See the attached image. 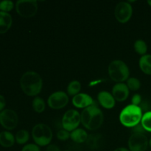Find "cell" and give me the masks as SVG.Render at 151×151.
I'll return each instance as SVG.
<instances>
[{
	"label": "cell",
	"mask_w": 151,
	"mask_h": 151,
	"mask_svg": "<svg viewBox=\"0 0 151 151\" xmlns=\"http://www.w3.org/2000/svg\"><path fill=\"white\" fill-rule=\"evenodd\" d=\"M81 122V114L75 109L68 110L63 114L62 118V126L63 129L66 130L69 132L75 131L79 126Z\"/></svg>",
	"instance_id": "52a82bcc"
},
{
	"label": "cell",
	"mask_w": 151,
	"mask_h": 151,
	"mask_svg": "<svg viewBox=\"0 0 151 151\" xmlns=\"http://www.w3.org/2000/svg\"><path fill=\"white\" fill-rule=\"evenodd\" d=\"M32 106L33 110L37 113H42L46 109V103L44 99L40 97H36L32 100Z\"/></svg>",
	"instance_id": "44dd1931"
},
{
	"label": "cell",
	"mask_w": 151,
	"mask_h": 151,
	"mask_svg": "<svg viewBox=\"0 0 151 151\" xmlns=\"http://www.w3.org/2000/svg\"><path fill=\"white\" fill-rule=\"evenodd\" d=\"M141 124L146 131L151 132V111H149L143 114Z\"/></svg>",
	"instance_id": "cb8c5ba5"
},
{
	"label": "cell",
	"mask_w": 151,
	"mask_h": 151,
	"mask_svg": "<svg viewBox=\"0 0 151 151\" xmlns=\"http://www.w3.org/2000/svg\"><path fill=\"white\" fill-rule=\"evenodd\" d=\"M46 151H61L60 149L59 148L58 146H57L56 145H50L47 146Z\"/></svg>",
	"instance_id": "1f68e13d"
},
{
	"label": "cell",
	"mask_w": 151,
	"mask_h": 151,
	"mask_svg": "<svg viewBox=\"0 0 151 151\" xmlns=\"http://www.w3.org/2000/svg\"><path fill=\"white\" fill-rule=\"evenodd\" d=\"M142 116V111L139 106L131 104L124 108L120 112L119 121L124 126L133 128L141 122Z\"/></svg>",
	"instance_id": "3957f363"
},
{
	"label": "cell",
	"mask_w": 151,
	"mask_h": 151,
	"mask_svg": "<svg viewBox=\"0 0 151 151\" xmlns=\"http://www.w3.org/2000/svg\"><path fill=\"white\" fill-rule=\"evenodd\" d=\"M139 68L142 72L148 75H151V55L146 54L142 56L139 62Z\"/></svg>",
	"instance_id": "d6986e66"
},
{
	"label": "cell",
	"mask_w": 151,
	"mask_h": 151,
	"mask_svg": "<svg viewBox=\"0 0 151 151\" xmlns=\"http://www.w3.org/2000/svg\"><path fill=\"white\" fill-rule=\"evenodd\" d=\"M6 105V101L4 97L2 95L0 94V111H2V110L4 109V108L5 107Z\"/></svg>",
	"instance_id": "d6a6232c"
},
{
	"label": "cell",
	"mask_w": 151,
	"mask_h": 151,
	"mask_svg": "<svg viewBox=\"0 0 151 151\" xmlns=\"http://www.w3.org/2000/svg\"><path fill=\"white\" fill-rule=\"evenodd\" d=\"M29 139V134L27 130H20L18 131L15 137L16 142L19 145H24L28 142Z\"/></svg>",
	"instance_id": "603a6c76"
},
{
	"label": "cell",
	"mask_w": 151,
	"mask_h": 151,
	"mask_svg": "<svg viewBox=\"0 0 151 151\" xmlns=\"http://www.w3.org/2000/svg\"><path fill=\"white\" fill-rule=\"evenodd\" d=\"M22 151H40V147L36 144L30 143L24 146Z\"/></svg>",
	"instance_id": "83f0119b"
},
{
	"label": "cell",
	"mask_w": 151,
	"mask_h": 151,
	"mask_svg": "<svg viewBox=\"0 0 151 151\" xmlns=\"http://www.w3.org/2000/svg\"><path fill=\"white\" fill-rule=\"evenodd\" d=\"M116 20L122 24L128 22L131 19L133 14V8L131 4L127 1H121L116 4L114 10Z\"/></svg>",
	"instance_id": "ba28073f"
},
{
	"label": "cell",
	"mask_w": 151,
	"mask_h": 151,
	"mask_svg": "<svg viewBox=\"0 0 151 151\" xmlns=\"http://www.w3.org/2000/svg\"><path fill=\"white\" fill-rule=\"evenodd\" d=\"M147 4L151 7V0H148V1H147Z\"/></svg>",
	"instance_id": "e575fe53"
},
{
	"label": "cell",
	"mask_w": 151,
	"mask_h": 151,
	"mask_svg": "<svg viewBox=\"0 0 151 151\" xmlns=\"http://www.w3.org/2000/svg\"><path fill=\"white\" fill-rule=\"evenodd\" d=\"M88 137V135L86 131L82 128H77L75 131H72L70 134V138L72 141L78 144L86 142Z\"/></svg>",
	"instance_id": "e0dca14e"
},
{
	"label": "cell",
	"mask_w": 151,
	"mask_h": 151,
	"mask_svg": "<svg viewBox=\"0 0 151 151\" xmlns=\"http://www.w3.org/2000/svg\"><path fill=\"white\" fill-rule=\"evenodd\" d=\"M64 151H69V150H64Z\"/></svg>",
	"instance_id": "8d00e7d4"
},
{
	"label": "cell",
	"mask_w": 151,
	"mask_h": 151,
	"mask_svg": "<svg viewBox=\"0 0 151 151\" xmlns=\"http://www.w3.org/2000/svg\"><path fill=\"white\" fill-rule=\"evenodd\" d=\"M13 19L10 14L6 12L0 11V34L7 32L11 27Z\"/></svg>",
	"instance_id": "2e32d148"
},
{
	"label": "cell",
	"mask_w": 151,
	"mask_h": 151,
	"mask_svg": "<svg viewBox=\"0 0 151 151\" xmlns=\"http://www.w3.org/2000/svg\"><path fill=\"white\" fill-rule=\"evenodd\" d=\"M13 7H14V4L13 1L10 0H4L0 2V10L2 12L7 13L13 10Z\"/></svg>",
	"instance_id": "484cf974"
},
{
	"label": "cell",
	"mask_w": 151,
	"mask_h": 151,
	"mask_svg": "<svg viewBox=\"0 0 151 151\" xmlns=\"http://www.w3.org/2000/svg\"><path fill=\"white\" fill-rule=\"evenodd\" d=\"M81 90V83L78 81H72L69 83L67 86V93L69 96L78 94Z\"/></svg>",
	"instance_id": "ffe728a7"
},
{
	"label": "cell",
	"mask_w": 151,
	"mask_h": 151,
	"mask_svg": "<svg viewBox=\"0 0 151 151\" xmlns=\"http://www.w3.org/2000/svg\"><path fill=\"white\" fill-rule=\"evenodd\" d=\"M114 151H130L129 149L126 148V147H118V148L115 149Z\"/></svg>",
	"instance_id": "836d02e7"
},
{
	"label": "cell",
	"mask_w": 151,
	"mask_h": 151,
	"mask_svg": "<svg viewBox=\"0 0 151 151\" xmlns=\"http://www.w3.org/2000/svg\"><path fill=\"white\" fill-rule=\"evenodd\" d=\"M86 145L91 150H97L100 148L104 143V138L100 134H93L88 135L86 140Z\"/></svg>",
	"instance_id": "9a60e30c"
},
{
	"label": "cell",
	"mask_w": 151,
	"mask_h": 151,
	"mask_svg": "<svg viewBox=\"0 0 151 151\" xmlns=\"http://www.w3.org/2000/svg\"><path fill=\"white\" fill-rule=\"evenodd\" d=\"M20 86L22 91L29 97L37 96L42 90L43 81L40 75L33 71L26 72L22 76Z\"/></svg>",
	"instance_id": "7a4b0ae2"
},
{
	"label": "cell",
	"mask_w": 151,
	"mask_h": 151,
	"mask_svg": "<svg viewBox=\"0 0 151 151\" xmlns=\"http://www.w3.org/2000/svg\"><path fill=\"white\" fill-rule=\"evenodd\" d=\"M139 107H140V109H142V111H145V113L146 112L149 111L148 110H149V109H150V106H149L148 103H147V102H142V103L140 104Z\"/></svg>",
	"instance_id": "4dcf8cb0"
},
{
	"label": "cell",
	"mask_w": 151,
	"mask_h": 151,
	"mask_svg": "<svg viewBox=\"0 0 151 151\" xmlns=\"http://www.w3.org/2000/svg\"><path fill=\"white\" fill-rule=\"evenodd\" d=\"M81 116L83 125L89 131H96L100 128L104 120L103 112L95 103L92 106L84 109Z\"/></svg>",
	"instance_id": "6da1fadb"
},
{
	"label": "cell",
	"mask_w": 151,
	"mask_h": 151,
	"mask_svg": "<svg viewBox=\"0 0 151 151\" xmlns=\"http://www.w3.org/2000/svg\"><path fill=\"white\" fill-rule=\"evenodd\" d=\"M38 8V2L35 0H19L16 3L17 13L25 19H29L35 16Z\"/></svg>",
	"instance_id": "8992f818"
},
{
	"label": "cell",
	"mask_w": 151,
	"mask_h": 151,
	"mask_svg": "<svg viewBox=\"0 0 151 151\" xmlns=\"http://www.w3.org/2000/svg\"><path fill=\"white\" fill-rule=\"evenodd\" d=\"M32 137L37 145L44 147L51 142L53 137L52 131L46 124H37L32 128Z\"/></svg>",
	"instance_id": "5b68a950"
},
{
	"label": "cell",
	"mask_w": 151,
	"mask_h": 151,
	"mask_svg": "<svg viewBox=\"0 0 151 151\" xmlns=\"http://www.w3.org/2000/svg\"><path fill=\"white\" fill-rule=\"evenodd\" d=\"M127 86L129 90L132 91H137L141 87V82L139 79L136 78H129L127 81Z\"/></svg>",
	"instance_id": "d4e9b609"
},
{
	"label": "cell",
	"mask_w": 151,
	"mask_h": 151,
	"mask_svg": "<svg viewBox=\"0 0 151 151\" xmlns=\"http://www.w3.org/2000/svg\"><path fill=\"white\" fill-rule=\"evenodd\" d=\"M15 137L9 131H2L0 133V145L4 147H10L14 145Z\"/></svg>",
	"instance_id": "ac0fdd59"
},
{
	"label": "cell",
	"mask_w": 151,
	"mask_h": 151,
	"mask_svg": "<svg viewBox=\"0 0 151 151\" xmlns=\"http://www.w3.org/2000/svg\"><path fill=\"white\" fill-rule=\"evenodd\" d=\"M69 103V96L64 91H55L49 97L47 104L51 109L58 110L64 108Z\"/></svg>",
	"instance_id": "8fae6325"
},
{
	"label": "cell",
	"mask_w": 151,
	"mask_h": 151,
	"mask_svg": "<svg viewBox=\"0 0 151 151\" xmlns=\"http://www.w3.org/2000/svg\"><path fill=\"white\" fill-rule=\"evenodd\" d=\"M97 100L100 106L106 109H113L116 103V100L113 95L106 91H100L97 95Z\"/></svg>",
	"instance_id": "5bb4252c"
},
{
	"label": "cell",
	"mask_w": 151,
	"mask_h": 151,
	"mask_svg": "<svg viewBox=\"0 0 151 151\" xmlns=\"http://www.w3.org/2000/svg\"><path fill=\"white\" fill-rule=\"evenodd\" d=\"M57 138L60 141H66L70 138V133L64 129L60 130L57 133Z\"/></svg>",
	"instance_id": "4316f807"
},
{
	"label": "cell",
	"mask_w": 151,
	"mask_h": 151,
	"mask_svg": "<svg viewBox=\"0 0 151 151\" xmlns=\"http://www.w3.org/2000/svg\"><path fill=\"white\" fill-rule=\"evenodd\" d=\"M134 50L137 52V54L143 56L147 53V45L145 41L142 39H138L134 43Z\"/></svg>",
	"instance_id": "7402d4cb"
},
{
	"label": "cell",
	"mask_w": 151,
	"mask_h": 151,
	"mask_svg": "<svg viewBox=\"0 0 151 151\" xmlns=\"http://www.w3.org/2000/svg\"><path fill=\"white\" fill-rule=\"evenodd\" d=\"M132 131L134 134H145V133L146 132L145 128H143V126L142 125L141 122H140L139 124H138L137 125H136L135 127H134V128H133Z\"/></svg>",
	"instance_id": "f546056e"
},
{
	"label": "cell",
	"mask_w": 151,
	"mask_h": 151,
	"mask_svg": "<svg viewBox=\"0 0 151 151\" xmlns=\"http://www.w3.org/2000/svg\"><path fill=\"white\" fill-rule=\"evenodd\" d=\"M130 94V90L126 84L123 83H118L114 86L112 88V95L115 100L118 102H123L128 99Z\"/></svg>",
	"instance_id": "7c38bea8"
},
{
	"label": "cell",
	"mask_w": 151,
	"mask_h": 151,
	"mask_svg": "<svg viewBox=\"0 0 151 151\" xmlns=\"http://www.w3.org/2000/svg\"><path fill=\"white\" fill-rule=\"evenodd\" d=\"M149 142L145 134H133L128 139V145L130 151H145Z\"/></svg>",
	"instance_id": "30bf717a"
},
{
	"label": "cell",
	"mask_w": 151,
	"mask_h": 151,
	"mask_svg": "<svg viewBox=\"0 0 151 151\" xmlns=\"http://www.w3.org/2000/svg\"><path fill=\"white\" fill-rule=\"evenodd\" d=\"M149 145H150V146L151 147V138H150V141H149Z\"/></svg>",
	"instance_id": "d590c367"
},
{
	"label": "cell",
	"mask_w": 151,
	"mask_h": 151,
	"mask_svg": "<svg viewBox=\"0 0 151 151\" xmlns=\"http://www.w3.org/2000/svg\"><path fill=\"white\" fill-rule=\"evenodd\" d=\"M109 75L114 82L122 83L129 78V68L122 60H114L109 64Z\"/></svg>",
	"instance_id": "277c9868"
},
{
	"label": "cell",
	"mask_w": 151,
	"mask_h": 151,
	"mask_svg": "<svg viewBox=\"0 0 151 151\" xmlns=\"http://www.w3.org/2000/svg\"><path fill=\"white\" fill-rule=\"evenodd\" d=\"M95 102L92 97L86 93H79L72 98V104L78 109H86L88 106H92Z\"/></svg>",
	"instance_id": "4fadbf2b"
},
{
	"label": "cell",
	"mask_w": 151,
	"mask_h": 151,
	"mask_svg": "<svg viewBox=\"0 0 151 151\" xmlns=\"http://www.w3.org/2000/svg\"><path fill=\"white\" fill-rule=\"evenodd\" d=\"M18 122V115L13 110L5 109L0 112V124L5 129H14L17 126Z\"/></svg>",
	"instance_id": "9c48e42d"
},
{
	"label": "cell",
	"mask_w": 151,
	"mask_h": 151,
	"mask_svg": "<svg viewBox=\"0 0 151 151\" xmlns=\"http://www.w3.org/2000/svg\"><path fill=\"white\" fill-rule=\"evenodd\" d=\"M131 103H132V105H134V106H139L140 104L142 103L141 95L139 94H134L132 97V99H131Z\"/></svg>",
	"instance_id": "f1b7e54d"
}]
</instances>
